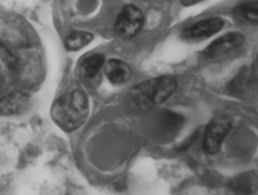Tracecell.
Here are the masks:
<instances>
[{
  "label": "cell",
  "mask_w": 258,
  "mask_h": 195,
  "mask_svg": "<svg viewBox=\"0 0 258 195\" xmlns=\"http://www.w3.org/2000/svg\"><path fill=\"white\" fill-rule=\"evenodd\" d=\"M201 133V130L200 129L195 131L194 133L189 136H188L185 140L176 147L175 150L179 152H185V151L189 149L192 144L199 139Z\"/></svg>",
  "instance_id": "cell-14"
},
{
  "label": "cell",
  "mask_w": 258,
  "mask_h": 195,
  "mask_svg": "<svg viewBox=\"0 0 258 195\" xmlns=\"http://www.w3.org/2000/svg\"><path fill=\"white\" fill-rule=\"evenodd\" d=\"M236 14L242 20L250 23H257L258 20V4L257 2H245L239 6Z\"/></svg>",
  "instance_id": "cell-12"
},
{
  "label": "cell",
  "mask_w": 258,
  "mask_h": 195,
  "mask_svg": "<svg viewBox=\"0 0 258 195\" xmlns=\"http://www.w3.org/2000/svg\"><path fill=\"white\" fill-rule=\"evenodd\" d=\"M258 175L256 171L239 173L233 177L228 182L230 190L237 194H249L257 190Z\"/></svg>",
  "instance_id": "cell-7"
},
{
  "label": "cell",
  "mask_w": 258,
  "mask_h": 195,
  "mask_svg": "<svg viewBox=\"0 0 258 195\" xmlns=\"http://www.w3.org/2000/svg\"><path fill=\"white\" fill-rule=\"evenodd\" d=\"M224 24L223 20L219 17L206 19L184 30L182 37L187 40L206 39L218 33L223 28Z\"/></svg>",
  "instance_id": "cell-6"
},
{
  "label": "cell",
  "mask_w": 258,
  "mask_h": 195,
  "mask_svg": "<svg viewBox=\"0 0 258 195\" xmlns=\"http://www.w3.org/2000/svg\"><path fill=\"white\" fill-rule=\"evenodd\" d=\"M163 124L169 132L177 131L184 123V119L173 112L167 111L162 116Z\"/></svg>",
  "instance_id": "cell-13"
},
{
  "label": "cell",
  "mask_w": 258,
  "mask_h": 195,
  "mask_svg": "<svg viewBox=\"0 0 258 195\" xmlns=\"http://www.w3.org/2000/svg\"><path fill=\"white\" fill-rule=\"evenodd\" d=\"M105 70L107 77L111 83L122 84L131 76V68L126 63L119 60L106 61Z\"/></svg>",
  "instance_id": "cell-9"
},
{
  "label": "cell",
  "mask_w": 258,
  "mask_h": 195,
  "mask_svg": "<svg viewBox=\"0 0 258 195\" xmlns=\"http://www.w3.org/2000/svg\"><path fill=\"white\" fill-rule=\"evenodd\" d=\"M89 114V101L80 91L69 92L61 96L54 103L51 109L53 121L67 131L80 128Z\"/></svg>",
  "instance_id": "cell-1"
},
{
  "label": "cell",
  "mask_w": 258,
  "mask_h": 195,
  "mask_svg": "<svg viewBox=\"0 0 258 195\" xmlns=\"http://www.w3.org/2000/svg\"><path fill=\"white\" fill-rule=\"evenodd\" d=\"M243 34L231 32L219 37L204 50V55L209 59H216L241 47L244 42Z\"/></svg>",
  "instance_id": "cell-5"
},
{
  "label": "cell",
  "mask_w": 258,
  "mask_h": 195,
  "mask_svg": "<svg viewBox=\"0 0 258 195\" xmlns=\"http://www.w3.org/2000/svg\"><path fill=\"white\" fill-rule=\"evenodd\" d=\"M0 56L10 67L13 68L16 65V60L14 54L2 44H0Z\"/></svg>",
  "instance_id": "cell-15"
},
{
  "label": "cell",
  "mask_w": 258,
  "mask_h": 195,
  "mask_svg": "<svg viewBox=\"0 0 258 195\" xmlns=\"http://www.w3.org/2000/svg\"><path fill=\"white\" fill-rule=\"evenodd\" d=\"M200 0H181V3L184 6H190L197 4Z\"/></svg>",
  "instance_id": "cell-16"
},
{
  "label": "cell",
  "mask_w": 258,
  "mask_h": 195,
  "mask_svg": "<svg viewBox=\"0 0 258 195\" xmlns=\"http://www.w3.org/2000/svg\"><path fill=\"white\" fill-rule=\"evenodd\" d=\"M231 128L232 123L228 117L220 115L212 118L204 131V152L209 155L216 154Z\"/></svg>",
  "instance_id": "cell-3"
},
{
  "label": "cell",
  "mask_w": 258,
  "mask_h": 195,
  "mask_svg": "<svg viewBox=\"0 0 258 195\" xmlns=\"http://www.w3.org/2000/svg\"><path fill=\"white\" fill-rule=\"evenodd\" d=\"M92 40V35L87 31H75L66 40V46L70 51H77L87 46Z\"/></svg>",
  "instance_id": "cell-11"
},
{
  "label": "cell",
  "mask_w": 258,
  "mask_h": 195,
  "mask_svg": "<svg viewBox=\"0 0 258 195\" xmlns=\"http://www.w3.org/2000/svg\"><path fill=\"white\" fill-rule=\"evenodd\" d=\"M26 93L15 92L0 98V116H11L22 111L29 103Z\"/></svg>",
  "instance_id": "cell-8"
},
{
  "label": "cell",
  "mask_w": 258,
  "mask_h": 195,
  "mask_svg": "<svg viewBox=\"0 0 258 195\" xmlns=\"http://www.w3.org/2000/svg\"><path fill=\"white\" fill-rule=\"evenodd\" d=\"M177 85V80L173 75H163L137 85L132 91V96L141 106L159 105L173 95Z\"/></svg>",
  "instance_id": "cell-2"
},
{
  "label": "cell",
  "mask_w": 258,
  "mask_h": 195,
  "mask_svg": "<svg viewBox=\"0 0 258 195\" xmlns=\"http://www.w3.org/2000/svg\"><path fill=\"white\" fill-rule=\"evenodd\" d=\"M144 22V17L141 10L134 5H126L116 18L115 29L121 36L132 38L140 32Z\"/></svg>",
  "instance_id": "cell-4"
},
{
  "label": "cell",
  "mask_w": 258,
  "mask_h": 195,
  "mask_svg": "<svg viewBox=\"0 0 258 195\" xmlns=\"http://www.w3.org/2000/svg\"><path fill=\"white\" fill-rule=\"evenodd\" d=\"M104 56L100 54L89 57L83 62V67L86 76L89 78H95L100 71L105 66Z\"/></svg>",
  "instance_id": "cell-10"
}]
</instances>
